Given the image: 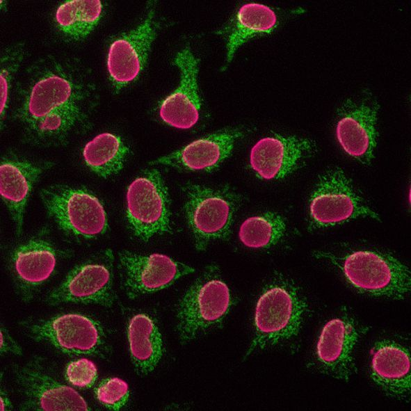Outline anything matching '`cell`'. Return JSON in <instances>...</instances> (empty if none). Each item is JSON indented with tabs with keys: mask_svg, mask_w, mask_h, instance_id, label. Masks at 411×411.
Instances as JSON below:
<instances>
[{
	"mask_svg": "<svg viewBox=\"0 0 411 411\" xmlns=\"http://www.w3.org/2000/svg\"><path fill=\"white\" fill-rule=\"evenodd\" d=\"M99 99L93 72L84 61L72 55L49 54L33 61L20 75L10 117L24 143L63 146L92 128Z\"/></svg>",
	"mask_w": 411,
	"mask_h": 411,
	"instance_id": "cell-1",
	"label": "cell"
},
{
	"mask_svg": "<svg viewBox=\"0 0 411 411\" xmlns=\"http://www.w3.org/2000/svg\"><path fill=\"white\" fill-rule=\"evenodd\" d=\"M307 307L303 296L289 280L278 278L267 284L256 305L255 335L245 357L296 335Z\"/></svg>",
	"mask_w": 411,
	"mask_h": 411,
	"instance_id": "cell-2",
	"label": "cell"
},
{
	"mask_svg": "<svg viewBox=\"0 0 411 411\" xmlns=\"http://www.w3.org/2000/svg\"><path fill=\"white\" fill-rule=\"evenodd\" d=\"M314 255L336 266L346 280L362 292L402 298L410 291V274L408 268L389 255L357 250L343 255L319 251Z\"/></svg>",
	"mask_w": 411,
	"mask_h": 411,
	"instance_id": "cell-3",
	"label": "cell"
},
{
	"mask_svg": "<svg viewBox=\"0 0 411 411\" xmlns=\"http://www.w3.org/2000/svg\"><path fill=\"white\" fill-rule=\"evenodd\" d=\"M219 268L207 266L186 291L177 312V331L182 343L196 339L218 327L232 300Z\"/></svg>",
	"mask_w": 411,
	"mask_h": 411,
	"instance_id": "cell-4",
	"label": "cell"
},
{
	"mask_svg": "<svg viewBox=\"0 0 411 411\" xmlns=\"http://www.w3.org/2000/svg\"><path fill=\"white\" fill-rule=\"evenodd\" d=\"M184 194L185 218L198 250L229 235L241 202L238 193L227 186L188 184Z\"/></svg>",
	"mask_w": 411,
	"mask_h": 411,
	"instance_id": "cell-5",
	"label": "cell"
},
{
	"mask_svg": "<svg viewBox=\"0 0 411 411\" xmlns=\"http://www.w3.org/2000/svg\"><path fill=\"white\" fill-rule=\"evenodd\" d=\"M23 328L35 341L50 344L68 355L106 358L111 354V345L104 327L83 314L70 313L47 319L26 321Z\"/></svg>",
	"mask_w": 411,
	"mask_h": 411,
	"instance_id": "cell-6",
	"label": "cell"
},
{
	"mask_svg": "<svg viewBox=\"0 0 411 411\" xmlns=\"http://www.w3.org/2000/svg\"><path fill=\"white\" fill-rule=\"evenodd\" d=\"M114 256L104 250L75 266L45 301L51 305L74 303L111 307L115 301Z\"/></svg>",
	"mask_w": 411,
	"mask_h": 411,
	"instance_id": "cell-7",
	"label": "cell"
},
{
	"mask_svg": "<svg viewBox=\"0 0 411 411\" xmlns=\"http://www.w3.org/2000/svg\"><path fill=\"white\" fill-rule=\"evenodd\" d=\"M40 195L49 215L65 232L86 239L106 232L105 209L90 191L54 184L42 188Z\"/></svg>",
	"mask_w": 411,
	"mask_h": 411,
	"instance_id": "cell-8",
	"label": "cell"
},
{
	"mask_svg": "<svg viewBox=\"0 0 411 411\" xmlns=\"http://www.w3.org/2000/svg\"><path fill=\"white\" fill-rule=\"evenodd\" d=\"M127 218L134 235L148 241L171 232L167 188L156 169L144 171L127 191Z\"/></svg>",
	"mask_w": 411,
	"mask_h": 411,
	"instance_id": "cell-9",
	"label": "cell"
},
{
	"mask_svg": "<svg viewBox=\"0 0 411 411\" xmlns=\"http://www.w3.org/2000/svg\"><path fill=\"white\" fill-rule=\"evenodd\" d=\"M310 227H325L357 217L379 220L368 207L340 168H333L319 179L309 200Z\"/></svg>",
	"mask_w": 411,
	"mask_h": 411,
	"instance_id": "cell-10",
	"label": "cell"
},
{
	"mask_svg": "<svg viewBox=\"0 0 411 411\" xmlns=\"http://www.w3.org/2000/svg\"><path fill=\"white\" fill-rule=\"evenodd\" d=\"M156 3L148 1L141 23L113 40L108 47L107 70L115 92L136 80L145 65L159 30Z\"/></svg>",
	"mask_w": 411,
	"mask_h": 411,
	"instance_id": "cell-11",
	"label": "cell"
},
{
	"mask_svg": "<svg viewBox=\"0 0 411 411\" xmlns=\"http://www.w3.org/2000/svg\"><path fill=\"white\" fill-rule=\"evenodd\" d=\"M379 104L368 89L347 98L337 109L336 136L343 150L363 164L373 158Z\"/></svg>",
	"mask_w": 411,
	"mask_h": 411,
	"instance_id": "cell-12",
	"label": "cell"
},
{
	"mask_svg": "<svg viewBox=\"0 0 411 411\" xmlns=\"http://www.w3.org/2000/svg\"><path fill=\"white\" fill-rule=\"evenodd\" d=\"M13 373L22 396L21 410H90L80 394L51 376L39 358L15 364Z\"/></svg>",
	"mask_w": 411,
	"mask_h": 411,
	"instance_id": "cell-13",
	"label": "cell"
},
{
	"mask_svg": "<svg viewBox=\"0 0 411 411\" xmlns=\"http://www.w3.org/2000/svg\"><path fill=\"white\" fill-rule=\"evenodd\" d=\"M194 271L164 255H143L129 251L119 253L120 287L131 299L163 289Z\"/></svg>",
	"mask_w": 411,
	"mask_h": 411,
	"instance_id": "cell-14",
	"label": "cell"
},
{
	"mask_svg": "<svg viewBox=\"0 0 411 411\" xmlns=\"http://www.w3.org/2000/svg\"><path fill=\"white\" fill-rule=\"evenodd\" d=\"M57 252L45 232L16 247L10 257V267L17 293L28 303L54 273Z\"/></svg>",
	"mask_w": 411,
	"mask_h": 411,
	"instance_id": "cell-15",
	"label": "cell"
},
{
	"mask_svg": "<svg viewBox=\"0 0 411 411\" xmlns=\"http://www.w3.org/2000/svg\"><path fill=\"white\" fill-rule=\"evenodd\" d=\"M316 151L315 143L294 136L274 135L259 140L250 153V166L266 180L284 177L299 168Z\"/></svg>",
	"mask_w": 411,
	"mask_h": 411,
	"instance_id": "cell-16",
	"label": "cell"
},
{
	"mask_svg": "<svg viewBox=\"0 0 411 411\" xmlns=\"http://www.w3.org/2000/svg\"><path fill=\"white\" fill-rule=\"evenodd\" d=\"M198 61L188 46L175 58L174 63L181 72L180 83L159 108L161 119L175 128L187 129L198 121L201 106L197 80Z\"/></svg>",
	"mask_w": 411,
	"mask_h": 411,
	"instance_id": "cell-17",
	"label": "cell"
},
{
	"mask_svg": "<svg viewBox=\"0 0 411 411\" xmlns=\"http://www.w3.org/2000/svg\"><path fill=\"white\" fill-rule=\"evenodd\" d=\"M359 337L354 320L344 314L329 321L317 343L316 361L325 373L347 380L355 371L353 351Z\"/></svg>",
	"mask_w": 411,
	"mask_h": 411,
	"instance_id": "cell-18",
	"label": "cell"
},
{
	"mask_svg": "<svg viewBox=\"0 0 411 411\" xmlns=\"http://www.w3.org/2000/svg\"><path fill=\"white\" fill-rule=\"evenodd\" d=\"M52 165L51 162L29 161L13 153L1 157V195L10 213L17 236L22 233L24 210L33 186Z\"/></svg>",
	"mask_w": 411,
	"mask_h": 411,
	"instance_id": "cell-19",
	"label": "cell"
},
{
	"mask_svg": "<svg viewBox=\"0 0 411 411\" xmlns=\"http://www.w3.org/2000/svg\"><path fill=\"white\" fill-rule=\"evenodd\" d=\"M243 135L239 128L224 129L198 139L150 164L169 166L191 171H211L230 154L237 140Z\"/></svg>",
	"mask_w": 411,
	"mask_h": 411,
	"instance_id": "cell-20",
	"label": "cell"
},
{
	"mask_svg": "<svg viewBox=\"0 0 411 411\" xmlns=\"http://www.w3.org/2000/svg\"><path fill=\"white\" fill-rule=\"evenodd\" d=\"M371 368L373 380L389 395L401 398L410 393V357L405 347L389 340L378 342Z\"/></svg>",
	"mask_w": 411,
	"mask_h": 411,
	"instance_id": "cell-21",
	"label": "cell"
},
{
	"mask_svg": "<svg viewBox=\"0 0 411 411\" xmlns=\"http://www.w3.org/2000/svg\"><path fill=\"white\" fill-rule=\"evenodd\" d=\"M127 332L135 371L140 376L149 374L163 355L162 337L155 321L147 314H136L129 320Z\"/></svg>",
	"mask_w": 411,
	"mask_h": 411,
	"instance_id": "cell-22",
	"label": "cell"
},
{
	"mask_svg": "<svg viewBox=\"0 0 411 411\" xmlns=\"http://www.w3.org/2000/svg\"><path fill=\"white\" fill-rule=\"evenodd\" d=\"M278 24V16L271 7L258 3L241 6L224 30L227 38V63L236 50L248 39L271 32Z\"/></svg>",
	"mask_w": 411,
	"mask_h": 411,
	"instance_id": "cell-23",
	"label": "cell"
},
{
	"mask_svg": "<svg viewBox=\"0 0 411 411\" xmlns=\"http://www.w3.org/2000/svg\"><path fill=\"white\" fill-rule=\"evenodd\" d=\"M104 8L103 2L100 1H65L56 10V26L67 39L83 40L98 24L103 16Z\"/></svg>",
	"mask_w": 411,
	"mask_h": 411,
	"instance_id": "cell-24",
	"label": "cell"
},
{
	"mask_svg": "<svg viewBox=\"0 0 411 411\" xmlns=\"http://www.w3.org/2000/svg\"><path fill=\"white\" fill-rule=\"evenodd\" d=\"M129 152L128 147L119 136L105 132L86 144L83 158L92 172L107 178L122 170Z\"/></svg>",
	"mask_w": 411,
	"mask_h": 411,
	"instance_id": "cell-25",
	"label": "cell"
},
{
	"mask_svg": "<svg viewBox=\"0 0 411 411\" xmlns=\"http://www.w3.org/2000/svg\"><path fill=\"white\" fill-rule=\"evenodd\" d=\"M286 223L282 216L266 212L245 220L240 226L239 238L250 248H265L276 243L284 235Z\"/></svg>",
	"mask_w": 411,
	"mask_h": 411,
	"instance_id": "cell-26",
	"label": "cell"
},
{
	"mask_svg": "<svg viewBox=\"0 0 411 411\" xmlns=\"http://www.w3.org/2000/svg\"><path fill=\"white\" fill-rule=\"evenodd\" d=\"M25 55V45L22 42H17L8 46L1 53L0 112L1 129L10 108L12 84Z\"/></svg>",
	"mask_w": 411,
	"mask_h": 411,
	"instance_id": "cell-27",
	"label": "cell"
},
{
	"mask_svg": "<svg viewBox=\"0 0 411 411\" xmlns=\"http://www.w3.org/2000/svg\"><path fill=\"white\" fill-rule=\"evenodd\" d=\"M97 400L111 410H120L128 401L129 387L126 382L118 378L102 380L95 389Z\"/></svg>",
	"mask_w": 411,
	"mask_h": 411,
	"instance_id": "cell-28",
	"label": "cell"
},
{
	"mask_svg": "<svg viewBox=\"0 0 411 411\" xmlns=\"http://www.w3.org/2000/svg\"><path fill=\"white\" fill-rule=\"evenodd\" d=\"M65 378L74 386L89 388L96 382L98 373L95 365L82 358L70 362L66 366Z\"/></svg>",
	"mask_w": 411,
	"mask_h": 411,
	"instance_id": "cell-29",
	"label": "cell"
},
{
	"mask_svg": "<svg viewBox=\"0 0 411 411\" xmlns=\"http://www.w3.org/2000/svg\"><path fill=\"white\" fill-rule=\"evenodd\" d=\"M1 353L21 355L22 348L10 335L7 329L1 325Z\"/></svg>",
	"mask_w": 411,
	"mask_h": 411,
	"instance_id": "cell-30",
	"label": "cell"
},
{
	"mask_svg": "<svg viewBox=\"0 0 411 411\" xmlns=\"http://www.w3.org/2000/svg\"><path fill=\"white\" fill-rule=\"evenodd\" d=\"M12 408L11 403L6 394V392L1 391V410H9Z\"/></svg>",
	"mask_w": 411,
	"mask_h": 411,
	"instance_id": "cell-31",
	"label": "cell"
}]
</instances>
